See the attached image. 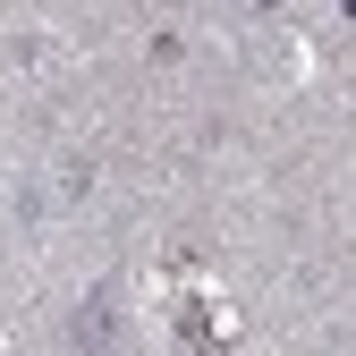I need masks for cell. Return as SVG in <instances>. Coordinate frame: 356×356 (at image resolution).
Here are the masks:
<instances>
[{
  "mask_svg": "<svg viewBox=\"0 0 356 356\" xmlns=\"http://www.w3.org/2000/svg\"><path fill=\"white\" fill-rule=\"evenodd\" d=\"M68 348H76V356H127V314H119V280H102L94 297H76V314H68Z\"/></svg>",
  "mask_w": 356,
  "mask_h": 356,
  "instance_id": "6da1fadb",
  "label": "cell"
},
{
  "mask_svg": "<svg viewBox=\"0 0 356 356\" xmlns=\"http://www.w3.org/2000/svg\"><path fill=\"white\" fill-rule=\"evenodd\" d=\"M94 178H102L94 153H68V161H60V195H68V204H76V195H94Z\"/></svg>",
  "mask_w": 356,
  "mask_h": 356,
  "instance_id": "7a4b0ae2",
  "label": "cell"
}]
</instances>
